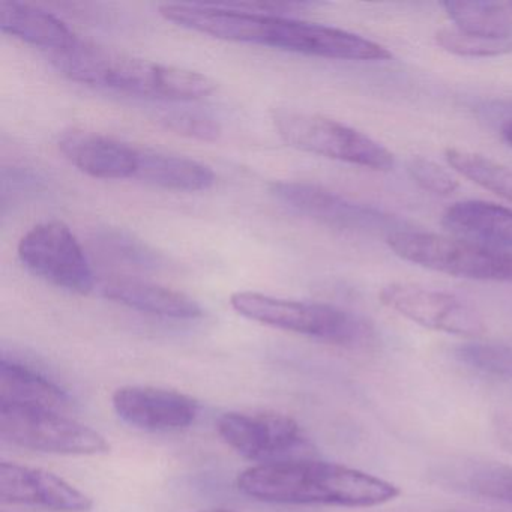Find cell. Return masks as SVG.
Returning a JSON list of instances; mask_svg holds the SVG:
<instances>
[{
    "mask_svg": "<svg viewBox=\"0 0 512 512\" xmlns=\"http://www.w3.org/2000/svg\"><path fill=\"white\" fill-rule=\"evenodd\" d=\"M0 28L49 55L70 49L79 40L58 17L19 2H0Z\"/></svg>",
    "mask_w": 512,
    "mask_h": 512,
    "instance_id": "17",
    "label": "cell"
},
{
    "mask_svg": "<svg viewBox=\"0 0 512 512\" xmlns=\"http://www.w3.org/2000/svg\"><path fill=\"white\" fill-rule=\"evenodd\" d=\"M20 262L41 280L79 295L94 289V274L82 245L67 224L47 221L29 230L19 244Z\"/></svg>",
    "mask_w": 512,
    "mask_h": 512,
    "instance_id": "10",
    "label": "cell"
},
{
    "mask_svg": "<svg viewBox=\"0 0 512 512\" xmlns=\"http://www.w3.org/2000/svg\"><path fill=\"white\" fill-rule=\"evenodd\" d=\"M458 31L490 40H512V2H445Z\"/></svg>",
    "mask_w": 512,
    "mask_h": 512,
    "instance_id": "20",
    "label": "cell"
},
{
    "mask_svg": "<svg viewBox=\"0 0 512 512\" xmlns=\"http://www.w3.org/2000/svg\"><path fill=\"white\" fill-rule=\"evenodd\" d=\"M493 430L499 445L512 452V415H496Z\"/></svg>",
    "mask_w": 512,
    "mask_h": 512,
    "instance_id": "28",
    "label": "cell"
},
{
    "mask_svg": "<svg viewBox=\"0 0 512 512\" xmlns=\"http://www.w3.org/2000/svg\"><path fill=\"white\" fill-rule=\"evenodd\" d=\"M0 500L11 505H40L62 511H89L88 494L55 473L22 464L0 463Z\"/></svg>",
    "mask_w": 512,
    "mask_h": 512,
    "instance_id": "13",
    "label": "cell"
},
{
    "mask_svg": "<svg viewBox=\"0 0 512 512\" xmlns=\"http://www.w3.org/2000/svg\"><path fill=\"white\" fill-rule=\"evenodd\" d=\"M119 418L139 430L176 431L190 427L200 406L190 395L155 386H122L112 398Z\"/></svg>",
    "mask_w": 512,
    "mask_h": 512,
    "instance_id": "12",
    "label": "cell"
},
{
    "mask_svg": "<svg viewBox=\"0 0 512 512\" xmlns=\"http://www.w3.org/2000/svg\"><path fill=\"white\" fill-rule=\"evenodd\" d=\"M49 59L73 82L137 97L194 101L217 89L214 80L196 71L155 64L82 40L70 49L50 53Z\"/></svg>",
    "mask_w": 512,
    "mask_h": 512,
    "instance_id": "3",
    "label": "cell"
},
{
    "mask_svg": "<svg viewBox=\"0 0 512 512\" xmlns=\"http://www.w3.org/2000/svg\"><path fill=\"white\" fill-rule=\"evenodd\" d=\"M134 179L166 190L194 193L209 190L215 184V173L191 158L139 148Z\"/></svg>",
    "mask_w": 512,
    "mask_h": 512,
    "instance_id": "18",
    "label": "cell"
},
{
    "mask_svg": "<svg viewBox=\"0 0 512 512\" xmlns=\"http://www.w3.org/2000/svg\"><path fill=\"white\" fill-rule=\"evenodd\" d=\"M230 304L236 313L254 322L338 346H362L373 338V329L364 319L328 304L292 301L256 292L235 293Z\"/></svg>",
    "mask_w": 512,
    "mask_h": 512,
    "instance_id": "4",
    "label": "cell"
},
{
    "mask_svg": "<svg viewBox=\"0 0 512 512\" xmlns=\"http://www.w3.org/2000/svg\"><path fill=\"white\" fill-rule=\"evenodd\" d=\"M380 301L400 316L446 334L479 337L485 332L481 314L457 296L410 283L383 287Z\"/></svg>",
    "mask_w": 512,
    "mask_h": 512,
    "instance_id": "11",
    "label": "cell"
},
{
    "mask_svg": "<svg viewBox=\"0 0 512 512\" xmlns=\"http://www.w3.org/2000/svg\"><path fill=\"white\" fill-rule=\"evenodd\" d=\"M436 41L446 52L467 58H494L512 53V40L475 37L458 29H442L437 32Z\"/></svg>",
    "mask_w": 512,
    "mask_h": 512,
    "instance_id": "24",
    "label": "cell"
},
{
    "mask_svg": "<svg viewBox=\"0 0 512 512\" xmlns=\"http://www.w3.org/2000/svg\"><path fill=\"white\" fill-rule=\"evenodd\" d=\"M160 14L181 28L235 43L274 47L286 52L340 61H386L385 47L359 35L244 5H163Z\"/></svg>",
    "mask_w": 512,
    "mask_h": 512,
    "instance_id": "1",
    "label": "cell"
},
{
    "mask_svg": "<svg viewBox=\"0 0 512 512\" xmlns=\"http://www.w3.org/2000/svg\"><path fill=\"white\" fill-rule=\"evenodd\" d=\"M101 244L110 251V253L118 256L119 259L128 260L134 265L149 268V266L160 265V257L155 251L149 250L142 242L136 241L131 236L122 232H109L101 236Z\"/></svg>",
    "mask_w": 512,
    "mask_h": 512,
    "instance_id": "27",
    "label": "cell"
},
{
    "mask_svg": "<svg viewBox=\"0 0 512 512\" xmlns=\"http://www.w3.org/2000/svg\"><path fill=\"white\" fill-rule=\"evenodd\" d=\"M455 485L464 491L497 500L512 503V466L502 463H470L463 472L457 470L454 475Z\"/></svg>",
    "mask_w": 512,
    "mask_h": 512,
    "instance_id": "22",
    "label": "cell"
},
{
    "mask_svg": "<svg viewBox=\"0 0 512 512\" xmlns=\"http://www.w3.org/2000/svg\"><path fill=\"white\" fill-rule=\"evenodd\" d=\"M59 149L71 164L92 178L130 179L136 175L139 148L112 137L74 130L61 137Z\"/></svg>",
    "mask_w": 512,
    "mask_h": 512,
    "instance_id": "14",
    "label": "cell"
},
{
    "mask_svg": "<svg viewBox=\"0 0 512 512\" xmlns=\"http://www.w3.org/2000/svg\"><path fill=\"white\" fill-rule=\"evenodd\" d=\"M272 196L290 211L332 229L358 235L391 236L404 229V221L364 203L353 202L335 191L310 182H274Z\"/></svg>",
    "mask_w": 512,
    "mask_h": 512,
    "instance_id": "8",
    "label": "cell"
},
{
    "mask_svg": "<svg viewBox=\"0 0 512 512\" xmlns=\"http://www.w3.org/2000/svg\"><path fill=\"white\" fill-rule=\"evenodd\" d=\"M455 355L479 373L512 379V344L467 343L458 347Z\"/></svg>",
    "mask_w": 512,
    "mask_h": 512,
    "instance_id": "23",
    "label": "cell"
},
{
    "mask_svg": "<svg viewBox=\"0 0 512 512\" xmlns=\"http://www.w3.org/2000/svg\"><path fill=\"white\" fill-rule=\"evenodd\" d=\"M103 295L125 307L167 319L191 320L203 316L202 307L185 293L137 278H112L103 284Z\"/></svg>",
    "mask_w": 512,
    "mask_h": 512,
    "instance_id": "15",
    "label": "cell"
},
{
    "mask_svg": "<svg viewBox=\"0 0 512 512\" xmlns=\"http://www.w3.org/2000/svg\"><path fill=\"white\" fill-rule=\"evenodd\" d=\"M226 445L260 464L313 458L314 451L298 422L277 412H229L217 424Z\"/></svg>",
    "mask_w": 512,
    "mask_h": 512,
    "instance_id": "9",
    "label": "cell"
},
{
    "mask_svg": "<svg viewBox=\"0 0 512 512\" xmlns=\"http://www.w3.org/2000/svg\"><path fill=\"white\" fill-rule=\"evenodd\" d=\"M197 512H238L235 509H227V508H212V509H203V511Z\"/></svg>",
    "mask_w": 512,
    "mask_h": 512,
    "instance_id": "30",
    "label": "cell"
},
{
    "mask_svg": "<svg viewBox=\"0 0 512 512\" xmlns=\"http://www.w3.org/2000/svg\"><path fill=\"white\" fill-rule=\"evenodd\" d=\"M272 122L281 139L299 151L377 172L394 167V155L388 149L334 119L277 109L272 112Z\"/></svg>",
    "mask_w": 512,
    "mask_h": 512,
    "instance_id": "6",
    "label": "cell"
},
{
    "mask_svg": "<svg viewBox=\"0 0 512 512\" xmlns=\"http://www.w3.org/2000/svg\"><path fill=\"white\" fill-rule=\"evenodd\" d=\"M502 137L509 146H512V119L502 125Z\"/></svg>",
    "mask_w": 512,
    "mask_h": 512,
    "instance_id": "29",
    "label": "cell"
},
{
    "mask_svg": "<svg viewBox=\"0 0 512 512\" xmlns=\"http://www.w3.org/2000/svg\"><path fill=\"white\" fill-rule=\"evenodd\" d=\"M401 259L452 277L512 283V254L500 253L466 239L400 230L386 238Z\"/></svg>",
    "mask_w": 512,
    "mask_h": 512,
    "instance_id": "5",
    "label": "cell"
},
{
    "mask_svg": "<svg viewBox=\"0 0 512 512\" xmlns=\"http://www.w3.org/2000/svg\"><path fill=\"white\" fill-rule=\"evenodd\" d=\"M236 487L260 502L346 508L383 505L401 493L385 479L314 458L248 467L236 479Z\"/></svg>",
    "mask_w": 512,
    "mask_h": 512,
    "instance_id": "2",
    "label": "cell"
},
{
    "mask_svg": "<svg viewBox=\"0 0 512 512\" xmlns=\"http://www.w3.org/2000/svg\"><path fill=\"white\" fill-rule=\"evenodd\" d=\"M446 160L464 178L512 203V167L461 149H448Z\"/></svg>",
    "mask_w": 512,
    "mask_h": 512,
    "instance_id": "21",
    "label": "cell"
},
{
    "mask_svg": "<svg viewBox=\"0 0 512 512\" xmlns=\"http://www.w3.org/2000/svg\"><path fill=\"white\" fill-rule=\"evenodd\" d=\"M407 170L422 190L437 196H449L458 188L457 179L452 178L451 173L427 158H412L407 164Z\"/></svg>",
    "mask_w": 512,
    "mask_h": 512,
    "instance_id": "25",
    "label": "cell"
},
{
    "mask_svg": "<svg viewBox=\"0 0 512 512\" xmlns=\"http://www.w3.org/2000/svg\"><path fill=\"white\" fill-rule=\"evenodd\" d=\"M163 122L169 130L202 142H215L221 136V125L215 119L200 113H169L164 116Z\"/></svg>",
    "mask_w": 512,
    "mask_h": 512,
    "instance_id": "26",
    "label": "cell"
},
{
    "mask_svg": "<svg viewBox=\"0 0 512 512\" xmlns=\"http://www.w3.org/2000/svg\"><path fill=\"white\" fill-rule=\"evenodd\" d=\"M0 437L31 451L58 455L109 454L103 434L55 410L0 403Z\"/></svg>",
    "mask_w": 512,
    "mask_h": 512,
    "instance_id": "7",
    "label": "cell"
},
{
    "mask_svg": "<svg viewBox=\"0 0 512 512\" xmlns=\"http://www.w3.org/2000/svg\"><path fill=\"white\" fill-rule=\"evenodd\" d=\"M446 229L484 247L512 248V211L494 203L467 200L443 215Z\"/></svg>",
    "mask_w": 512,
    "mask_h": 512,
    "instance_id": "16",
    "label": "cell"
},
{
    "mask_svg": "<svg viewBox=\"0 0 512 512\" xmlns=\"http://www.w3.org/2000/svg\"><path fill=\"white\" fill-rule=\"evenodd\" d=\"M0 403L40 407L62 412L71 404L67 392L53 380L28 365L2 358L0 361Z\"/></svg>",
    "mask_w": 512,
    "mask_h": 512,
    "instance_id": "19",
    "label": "cell"
}]
</instances>
